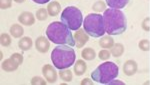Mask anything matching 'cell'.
<instances>
[{"mask_svg": "<svg viewBox=\"0 0 150 85\" xmlns=\"http://www.w3.org/2000/svg\"><path fill=\"white\" fill-rule=\"evenodd\" d=\"M32 1L37 4H45V3H47V2H49L50 0H32Z\"/></svg>", "mask_w": 150, "mask_h": 85, "instance_id": "obj_31", "label": "cell"}, {"mask_svg": "<svg viewBox=\"0 0 150 85\" xmlns=\"http://www.w3.org/2000/svg\"><path fill=\"white\" fill-rule=\"evenodd\" d=\"M47 11H48V14H49L50 16H56L59 14V12L61 11V6H60V4L58 3V2L52 1L48 4Z\"/></svg>", "mask_w": 150, "mask_h": 85, "instance_id": "obj_14", "label": "cell"}, {"mask_svg": "<svg viewBox=\"0 0 150 85\" xmlns=\"http://www.w3.org/2000/svg\"><path fill=\"white\" fill-rule=\"evenodd\" d=\"M83 27L89 36L95 38L101 37L106 33L103 16L97 13L88 14L83 21Z\"/></svg>", "mask_w": 150, "mask_h": 85, "instance_id": "obj_5", "label": "cell"}, {"mask_svg": "<svg viewBox=\"0 0 150 85\" xmlns=\"http://www.w3.org/2000/svg\"><path fill=\"white\" fill-rule=\"evenodd\" d=\"M123 71L124 73L128 75V76H131L134 73H136L137 71V63L133 60H128L125 62L124 66H123Z\"/></svg>", "mask_w": 150, "mask_h": 85, "instance_id": "obj_11", "label": "cell"}, {"mask_svg": "<svg viewBox=\"0 0 150 85\" xmlns=\"http://www.w3.org/2000/svg\"><path fill=\"white\" fill-rule=\"evenodd\" d=\"M123 51H124V47H123L122 44L120 43H117V44H114L111 47V54L114 57H119L123 54Z\"/></svg>", "mask_w": 150, "mask_h": 85, "instance_id": "obj_18", "label": "cell"}, {"mask_svg": "<svg viewBox=\"0 0 150 85\" xmlns=\"http://www.w3.org/2000/svg\"><path fill=\"white\" fill-rule=\"evenodd\" d=\"M59 76L62 80H64V81H66V82H69V81H71V79H72V72L67 69V68L66 69H61L59 72Z\"/></svg>", "mask_w": 150, "mask_h": 85, "instance_id": "obj_21", "label": "cell"}, {"mask_svg": "<svg viewBox=\"0 0 150 85\" xmlns=\"http://www.w3.org/2000/svg\"><path fill=\"white\" fill-rule=\"evenodd\" d=\"M76 59L75 51L72 46L59 45L55 47L51 52V60L54 67L57 69H66L74 64Z\"/></svg>", "mask_w": 150, "mask_h": 85, "instance_id": "obj_3", "label": "cell"}, {"mask_svg": "<svg viewBox=\"0 0 150 85\" xmlns=\"http://www.w3.org/2000/svg\"><path fill=\"white\" fill-rule=\"evenodd\" d=\"M19 64L15 60H13L10 57L9 59H6L5 61L2 62V69L5 70L6 72H12L14 70H16L18 68Z\"/></svg>", "mask_w": 150, "mask_h": 85, "instance_id": "obj_12", "label": "cell"}, {"mask_svg": "<svg viewBox=\"0 0 150 85\" xmlns=\"http://www.w3.org/2000/svg\"><path fill=\"white\" fill-rule=\"evenodd\" d=\"M99 44L103 48H111L114 45V40L112 39L111 36H105V37L101 38V40L99 41Z\"/></svg>", "mask_w": 150, "mask_h": 85, "instance_id": "obj_19", "label": "cell"}, {"mask_svg": "<svg viewBox=\"0 0 150 85\" xmlns=\"http://www.w3.org/2000/svg\"><path fill=\"white\" fill-rule=\"evenodd\" d=\"M81 84L82 85H84V84H92V81H90L88 78H86V79H84L83 81L81 82Z\"/></svg>", "mask_w": 150, "mask_h": 85, "instance_id": "obj_32", "label": "cell"}, {"mask_svg": "<svg viewBox=\"0 0 150 85\" xmlns=\"http://www.w3.org/2000/svg\"><path fill=\"white\" fill-rule=\"evenodd\" d=\"M82 57L86 60H92L95 58V51H94L92 48H85L83 49L81 53Z\"/></svg>", "mask_w": 150, "mask_h": 85, "instance_id": "obj_20", "label": "cell"}, {"mask_svg": "<svg viewBox=\"0 0 150 85\" xmlns=\"http://www.w3.org/2000/svg\"><path fill=\"white\" fill-rule=\"evenodd\" d=\"M93 9L95 11H98V12H101L105 9V4L103 3L102 1H98L97 3H95L93 5Z\"/></svg>", "mask_w": 150, "mask_h": 85, "instance_id": "obj_25", "label": "cell"}, {"mask_svg": "<svg viewBox=\"0 0 150 85\" xmlns=\"http://www.w3.org/2000/svg\"><path fill=\"white\" fill-rule=\"evenodd\" d=\"M61 22L66 25L70 30L77 31L80 28L83 22V16L80 9L76 6H67L62 11L61 14Z\"/></svg>", "mask_w": 150, "mask_h": 85, "instance_id": "obj_6", "label": "cell"}, {"mask_svg": "<svg viewBox=\"0 0 150 85\" xmlns=\"http://www.w3.org/2000/svg\"><path fill=\"white\" fill-rule=\"evenodd\" d=\"M24 30L22 28V26H20L19 24H14L11 26L10 28V34L13 36L14 38H19L23 35Z\"/></svg>", "mask_w": 150, "mask_h": 85, "instance_id": "obj_17", "label": "cell"}, {"mask_svg": "<svg viewBox=\"0 0 150 85\" xmlns=\"http://www.w3.org/2000/svg\"><path fill=\"white\" fill-rule=\"evenodd\" d=\"M18 46L22 51H27L32 47V39L30 37H23L19 40Z\"/></svg>", "mask_w": 150, "mask_h": 85, "instance_id": "obj_15", "label": "cell"}, {"mask_svg": "<svg viewBox=\"0 0 150 85\" xmlns=\"http://www.w3.org/2000/svg\"><path fill=\"white\" fill-rule=\"evenodd\" d=\"M11 58L13 60H15L18 64H21V63L23 62V56L21 54H19V53H14V54H12Z\"/></svg>", "mask_w": 150, "mask_h": 85, "instance_id": "obj_29", "label": "cell"}, {"mask_svg": "<svg viewBox=\"0 0 150 85\" xmlns=\"http://www.w3.org/2000/svg\"><path fill=\"white\" fill-rule=\"evenodd\" d=\"M42 73L44 75L45 79L47 80L49 83H55L57 80V72L54 69V67L49 64L44 65L42 68Z\"/></svg>", "mask_w": 150, "mask_h": 85, "instance_id": "obj_7", "label": "cell"}, {"mask_svg": "<svg viewBox=\"0 0 150 85\" xmlns=\"http://www.w3.org/2000/svg\"><path fill=\"white\" fill-rule=\"evenodd\" d=\"M110 57V52L108 50H101L99 52V58L101 60H107Z\"/></svg>", "mask_w": 150, "mask_h": 85, "instance_id": "obj_27", "label": "cell"}, {"mask_svg": "<svg viewBox=\"0 0 150 85\" xmlns=\"http://www.w3.org/2000/svg\"><path fill=\"white\" fill-rule=\"evenodd\" d=\"M128 2H129V0H106V4L110 8H114V9L124 8L128 4Z\"/></svg>", "mask_w": 150, "mask_h": 85, "instance_id": "obj_13", "label": "cell"}, {"mask_svg": "<svg viewBox=\"0 0 150 85\" xmlns=\"http://www.w3.org/2000/svg\"><path fill=\"white\" fill-rule=\"evenodd\" d=\"M46 36L50 41L59 45H76L70 29L62 22H52L46 29Z\"/></svg>", "mask_w": 150, "mask_h": 85, "instance_id": "obj_2", "label": "cell"}, {"mask_svg": "<svg viewBox=\"0 0 150 85\" xmlns=\"http://www.w3.org/2000/svg\"><path fill=\"white\" fill-rule=\"evenodd\" d=\"M12 0H0V7L1 9H8L11 7Z\"/></svg>", "mask_w": 150, "mask_h": 85, "instance_id": "obj_26", "label": "cell"}, {"mask_svg": "<svg viewBox=\"0 0 150 85\" xmlns=\"http://www.w3.org/2000/svg\"><path fill=\"white\" fill-rule=\"evenodd\" d=\"M86 71V63L83 60H78L74 65V72L77 76L84 74V72Z\"/></svg>", "mask_w": 150, "mask_h": 85, "instance_id": "obj_16", "label": "cell"}, {"mask_svg": "<svg viewBox=\"0 0 150 85\" xmlns=\"http://www.w3.org/2000/svg\"><path fill=\"white\" fill-rule=\"evenodd\" d=\"M139 48L143 51H148L149 50V41L147 39L141 40L139 42Z\"/></svg>", "mask_w": 150, "mask_h": 85, "instance_id": "obj_24", "label": "cell"}, {"mask_svg": "<svg viewBox=\"0 0 150 85\" xmlns=\"http://www.w3.org/2000/svg\"><path fill=\"white\" fill-rule=\"evenodd\" d=\"M119 73V68L114 62H105L96 68L91 73V77L95 82L107 84L113 81Z\"/></svg>", "mask_w": 150, "mask_h": 85, "instance_id": "obj_4", "label": "cell"}, {"mask_svg": "<svg viewBox=\"0 0 150 85\" xmlns=\"http://www.w3.org/2000/svg\"><path fill=\"white\" fill-rule=\"evenodd\" d=\"M18 20L20 23L29 26V25H33V24H34L35 18L31 12L25 11V12H22V13L18 16Z\"/></svg>", "mask_w": 150, "mask_h": 85, "instance_id": "obj_10", "label": "cell"}, {"mask_svg": "<svg viewBox=\"0 0 150 85\" xmlns=\"http://www.w3.org/2000/svg\"><path fill=\"white\" fill-rule=\"evenodd\" d=\"M11 44V37L6 33L1 35V45L2 46H9Z\"/></svg>", "mask_w": 150, "mask_h": 85, "instance_id": "obj_23", "label": "cell"}, {"mask_svg": "<svg viewBox=\"0 0 150 85\" xmlns=\"http://www.w3.org/2000/svg\"><path fill=\"white\" fill-rule=\"evenodd\" d=\"M48 40L44 37V36H40V37H38L37 40H36V42H35L36 49L41 53L47 52V51L49 50V47H50V43Z\"/></svg>", "mask_w": 150, "mask_h": 85, "instance_id": "obj_9", "label": "cell"}, {"mask_svg": "<svg viewBox=\"0 0 150 85\" xmlns=\"http://www.w3.org/2000/svg\"><path fill=\"white\" fill-rule=\"evenodd\" d=\"M148 22H149V18L147 17V18H145V20L143 21V23H142V28H143L144 30H146V31H149Z\"/></svg>", "mask_w": 150, "mask_h": 85, "instance_id": "obj_30", "label": "cell"}, {"mask_svg": "<svg viewBox=\"0 0 150 85\" xmlns=\"http://www.w3.org/2000/svg\"><path fill=\"white\" fill-rule=\"evenodd\" d=\"M103 20L106 33L109 35H120L127 28L126 16L120 9L109 8L105 10Z\"/></svg>", "mask_w": 150, "mask_h": 85, "instance_id": "obj_1", "label": "cell"}, {"mask_svg": "<svg viewBox=\"0 0 150 85\" xmlns=\"http://www.w3.org/2000/svg\"><path fill=\"white\" fill-rule=\"evenodd\" d=\"M14 1H15L16 3H22V2H24L25 0H14Z\"/></svg>", "mask_w": 150, "mask_h": 85, "instance_id": "obj_33", "label": "cell"}, {"mask_svg": "<svg viewBox=\"0 0 150 85\" xmlns=\"http://www.w3.org/2000/svg\"><path fill=\"white\" fill-rule=\"evenodd\" d=\"M74 40H75V43H76L77 47L81 48L86 44V42L89 40V38H88V35H87L83 30L79 29V30H77V32L75 33Z\"/></svg>", "mask_w": 150, "mask_h": 85, "instance_id": "obj_8", "label": "cell"}, {"mask_svg": "<svg viewBox=\"0 0 150 85\" xmlns=\"http://www.w3.org/2000/svg\"><path fill=\"white\" fill-rule=\"evenodd\" d=\"M31 84L33 85H36V84H46V81L43 80L41 77H38V76H35L32 78V81H31Z\"/></svg>", "mask_w": 150, "mask_h": 85, "instance_id": "obj_28", "label": "cell"}, {"mask_svg": "<svg viewBox=\"0 0 150 85\" xmlns=\"http://www.w3.org/2000/svg\"><path fill=\"white\" fill-rule=\"evenodd\" d=\"M47 15H48V11L44 8H40L39 10L36 12V17H37L38 20L41 21L45 20L47 18Z\"/></svg>", "mask_w": 150, "mask_h": 85, "instance_id": "obj_22", "label": "cell"}]
</instances>
